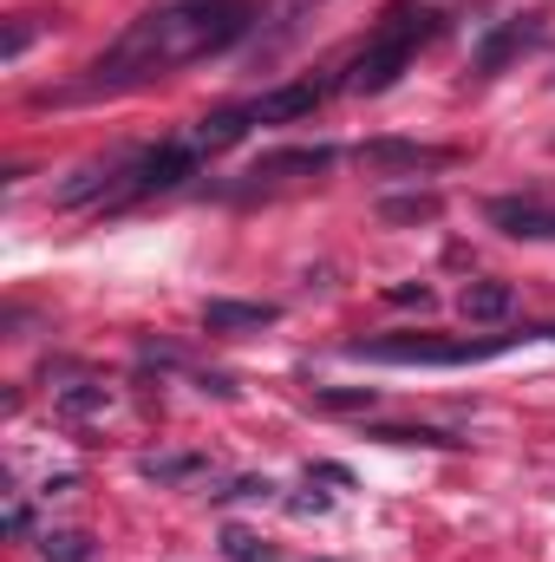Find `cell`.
<instances>
[{"instance_id": "6da1fadb", "label": "cell", "mask_w": 555, "mask_h": 562, "mask_svg": "<svg viewBox=\"0 0 555 562\" xmlns=\"http://www.w3.org/2000/svg\"><path fill=\"white\" fill-rule=\"evenodd\" d=\"M249 26H256V7L249 0H170V7H150L138 26L92 66V79L79 92H118V86L150 79V72L209 59V53L236 46Z\"/></svg>"}, {"instance_id": "7a4b0ae2", "label": "cell", "mask_w": 555, "mask_h": 562, "mask_svg": "<svg viewBox=\"0 0 555 562\" xmlns=\"http://www.w3.org/2000/svg\"><path fill=\"white\" fill-rule=\"evenodd\" d=\"M438 33V13L431 7H412V0H399L373 33H366V46L353 53V66L340 72V86L347 92H360V99H373V92H386V86H399V72L412 66V53Z\"/></svg>"}, {"instance_id": "3957f363", "label": "cell", "mask_w": 555, "mask_h": 562, "mask_svg": "<svg viewBox=\"0 0 555 562\" xmlns=\"http://www.w3.org/2000/svg\"><path fill=\"white\" fill-rule=\"evenodd\" d=\"M517 340H555V327H523V334H484V340H438V334H380V340H347V360L373 367H477L510 353Z\"/></svg>"}, {"instance_id": "277c9868", "label": "cell", "mask_w": 555, "mask_h": 562, "mask_svg": "<svg viewBox=\"0 0 555 562\" xmlns=\"http://www.w3.org/2000/svg\"><path fill=\"white\" fill-rule=\"evenodd\" d=\"M196 164H203V150H196L190 138L157 144V150H138V157H132V177H125V196H157V190H177L183 177H196Z\"/></svg>"}, {"instance_id": "5b68a950", "label": "cell", "mask_w": 555, "mask_h": 562, "mask_svg": "<svg viewBox=\"0 0 555 562\" xmlns=\"http://www.w3.org/2000/svg\"><path fill=\"white\" fill-rule=\"evenodd\" d=\"M353 164L373 170V177H386V170H444L451 150L444 144H412V138H366L353 150Z\"/></svg>"}, {"instance_id": "8992f818", "label": "cell", "mask_w": 555, "mask_h": 562, "mask_svg": "<svg viewBox=\"0 0 555 562\" xmlns=\"http://www.w3.org/2000/svg\"><path fill=\"white\" fill-rule=\"evenodd\" d=\"M484 216H490V229H503L517 243H555V210L536 196H497Z\"/></svg>"}, {"instance_id": "52a82bcc", "label": "cell", "mask_w": 555, "mask_h": 562, "mask_svg": "<svg viewBox=\"0 0 555 562\" xmlns=\"http://www.w3.org/2000/svg\"><path fill=\"white\" fill-rule=\"evenodd\" d=\"M320 99H327V86H320V79L275 86V92H262V99H256V125H294V119L320 112Z\"/></svg>"}, {"instance_id": "ba28073f", "label": "cell", "mask_w": 555, "mask_h": 562, "mask_svg": "<svg viewBox=\"0 0 555 562\" xmlns=\"http://www.w3.org/2000/svg\"><path fill=\"white\" fill-rule=\"evenodd\" d=\"M281 307L275 301H209L203 307V327L209 334H262V327H275Z\"/></svg>"}, {"instance_id": "9c48e42d", "label": "cell", "mask_w": 555, "mask_h": 562, "mask_svg": "<svg viewBox=\"0 0 555 562\" xmlns=\"http://www.w3.org/2000/svg\"><path fill=\"white\" fill-rule=\"evenodd\" d=\"M333 157H340L333 144H294V150H262L249 177H262V183H275V177H314V170H327Z\"/></svg>"}, {"instance_id": "30bf717a", "label": "cell", "mask_w": 555, "mask_h": 562, "mask_svg": "<svg viewBox=\"0 0 555 562\" xmlns=\"http://www.w3.org/2000/svg\"><path fill=\"white\" fill-rule=\"evenodd\" d=\"M249 125H256V105H223V112L196 119L190 144H196L203 157H216V150H229V144H242V138H249Z\"/></svg>"}, {"instance_id": "8fae6325", "label": "cell", "mask_w": 555, "mask_h": 562, "mask_svg": "<svg viewBox=\"0 0 555 562\" xmlns=\"http://www.w3.org/2000/svg\"><path fill=\"white\" fill-rule=\"evenodd\" d=\"M530 40H536V20H530V13H523V20H503V26L484 40V53H477V72H484V79H497V72H503V59H510V53H523Z\"/></svg>"}, {"instance_id": "7c38bea8", "label": "cell", "mask_w": 555, "mask_h": 562, "mask_svg": "<svg viewBox=\"0 0 555 562\" xmlns=\"http://www.w3.org/2000/svg\"><path fill=\"white\" fill-rule=\"evenodd\" d=\"M457 307H464V321H503L517 307V288L510 281H464Z\"/></svg>"}, {"instance_id": "4fadbf2b", "label": "cell", "mask_w": 555, "mask_h": 562, "mask_svg": "<svg viewBox=\"0 0 555 562\" xmlns=\"http://www.w3.org/2000/svg\"><path fill=\"white\" fill-rule=\"evenodd\" d=\"M380 216H386V223H438V216H444V196H431V190L386 196V203H380Z\"/></svg>"}, {"instance_id": "5bb4252c", "label": "cell", "mask_w": 555, "mask_h": 562, "mask_svg": "<svg viewBox=\"0 0 555 562\" xmlns=\"http://www.w3.org/2000/svg\"><path fill=\"white\" fill-rule=\"evenodd\" d=\"M39 557L46 562H92L99 543H92L86 530H46V537H39Z\"/></svg>"}, {"instance_id": "9a60e30c", "label": "cell", "mask_w": 555, "mask_h": 562, "mask_svg": "<svg viewBox=\"0 0 555 562\" xmlns=\"http://www.w3.org/2000/svg\"><path fill=\"white\" fill-rule=\"evenodd\" d=\"M223 557H229V562H275V550H269V543H262L256 530L229 524V530H223Z\"/></svg>"}, {"instance_id": "2e32d148", "label": "cell", "mask_w": 555, "mask_h": 562, "mask_svg": "<svg viewBox=\"0 0 555 562\" xmlns=\"http://www.w3.org/2000/svg\"><path fill=\"white\" fill-rule=\"evenodd\" d=\"M373 438H386V445H431V451H457L464 438H444V431H406V425H386V431H373Z\"/></svg>"}, {"instance_id": "e0dca14e", "label": "cell", "mask_w": 555, "mask_h": 562, "mask_svg": "<svg viewBox=\"0 0 555 562\" xmlns=\"http://www.w3.org/2000/svg\"><path fill=\"white\" fill-rule=\"evenodd\" d=\"M59 413H66V419L105 413V386H66V393H59Z\"/></svg>"}, {"instance_id": "ac0fdd59", "label": "cell", "mask_w": 555, "mask_h": 562, "mask_svg": "<svg viewBox=\"0 0 555 562\" xmlns=\"http://www.w3.org/2000/svg\"><path fill=\"white\" fill-rule=\"evenodd\" d=\"M138 471H144V477H157V484H177V477H196V471H203V458H144Z\"/></svg>"}, {"instance_id": "d6986e66", "label": "cell", "mask_w": 555, "mask_h": 562, "mask_svg": "<svg viewBox=\"0 0 555 562\" xmlns=\"http://www.w3.org/2000/svg\"><path fill=\"white\" fill-rule=\"evenodd\" d=\"M386 301H399V307H418V314H424V307H438V294H431L424 281H399V288H386Z\"/></svg>"}, {"instance_id": "ffe728a7", "label": "cell", "mask_w": 555, "mask_h": 562, "mask_svg": "<svg viewBox=\"0 0 555 562\" xmlns=\"http://www.w3.org/2000/svg\"><path fill=\"white\" fill-rule=\"evenodd\" d=\"M314 400H320V406H353V413L373 406V393H347V386H314Z\"/></svg>"}, {"instance_id": "44dd1931", "label": "cell", "mask_w": 555, "mask_h": 562, "mask_svg": "<svg viewBox=\"0 0 555 562\" xmlns=\"http://www.w3.org/2000/svg\"><path fill=\"white\" fill-rule=\"evenodd\" d=\"M26 46H33V20H13V26H7V46H0V53H7V59H20Z\"/></svg>"}, {"instance_id": "7402d4cb", "label": "cell", "mask_w": 555, "mask_h": 562, "mask_svg": "<svg viewBox=\"0 0 555 562\" xmlns=\"http://www.w3.org/2000/svg\"><path fill=\"white\" fill-rule=\"evenodd\" d=\"M269 491H275L269 477H236V484H229V491H216V497H269Z\"/></svg>"}]
</instances>
